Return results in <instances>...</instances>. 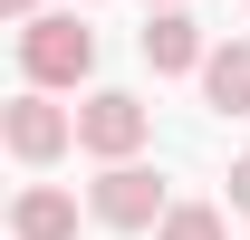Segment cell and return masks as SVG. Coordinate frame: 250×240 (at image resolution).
Wrapping results in <instances>:
<instances>
[{"label": "cell", "mask_w": 250, "mask_h": 240, "mask_svg": "<svg viewBox=\"0 0 250 240\" xmlns=\"http://www.w3.org/2000/svg\"><path fill=\"white\" fill-rule=\"evenodd\" d=\"M20 58H29V77L39 87H77L96 67V29L67 10V20H20Z\"/></svg>", "instance_id": "obj_1"}, {"label": "cell", "mask_w": 250, "mask_h": 240, "mask_svg": "<svg viewBox=\"0 0 250 240\" xmlns=\"http://www.w3.org/2000/svg\"><path fill=\"white\" fill-rule=\"evenodd\" d=\"M164 211H173V202H164V182L145 173L135 154H116V163L96 173V221H116V231H154Z\"/></svg>", "instance_id": "obj_2"}, {"label": "cell", "mask_w": 250, "mask_h": 240, "mask_svg": "<svg viewBox=\"0 0 250 240\" xmlns=\"http://www.w3.org/2000/svg\"><path fill=\"white\" fill-rule=\"evenodd\" d=\"M145 125H154V116H145V96L106 87V96H87V106H77V144L116 163V154H135V144H145Z\"/></svg>", "instance_id": "obj_3"}, {"label": "cell", "mask_w": 250, "mask_h": 240, "mask_svg": "<svg viewBox=\"0 0 250 240\" xmlns=\"http://www.w3.org/2000/svg\"><path fill=\"white\" fill-rule=\"evenodd\" d=\"M67 144H77V116L67 106H48V96H20L10 106V154L20 163H58Z\"/></svg>", "instance_id": "obj_4"}, {"label": "cell", "mask_w": 250, "mask_h": 240, "mask_svg": "<svg viewBox=\"0 0 250 240\" xmlns=\"http://www.w3.org/2000/svg\"><path fill=\"white\" fill-rule=\"evenodd\" d=\"M212 48H202V29L183 20V0H164L154 20H145V67H164V77H183V67H202Z\"/></svg>", "instance_id": "obj_5"}, {"label": "cell", "mask_w": 250, "mask_h": 240, "mask_svg": "<svg viewBox=\"0 0 250 240\" xmlns=\"http://www.w3.org/2000/svg\"><path fill=\"white\" fill-rule=\"evenodd\" d=\"M202 96H212L221 116H250V39H231V48L202 58Z\"/></svg>", "instance_id": "obj_6"}, {"label": "cell", "mask_w": 250, "mask_h": 240, "mask_svg": "<svg viewBox=\"0 0 250 240\" xmlns=\"http://www.w3.org/2000/svg\"><path fill=\"white\" fill-rule=\"evenodd\" d=\"M10 231H20V240H77V202L39 182V192H20V211H10Z\"/></svg>", "instance_id": "obj_7"}, {"label": "cell", "mask_w": 250, "mask_h": 240, "mask_svg": "<svg viewBox=\"0 0 250 240\" xmlns=\"http://www.w3.org/2000/svg\"><path fill=\"white\" fill-rule=\"evenodd\" d=\"M154 231H164V240H221V211H212V202H173Z\"/></svg>", "instance_id": "obj_8"}, {"label": "cell", "mask_w": 250, "mask_h": 240, "mask_svg": "<svg viewBox=\"0 0 250 240\" xmlns=\"http://www.w3.org/2000/svg\"><path fill=\"white\" fill-rule=\"evenodd\" d=\"M231 211H250V154L231 163Z\"/></svg>", "instance_id": "obj_9"}, {"label": "cell", "mask_w": 250, "mask_h": 240, "mask_svg": "<svg viewBox=\"0 0 250 240\" xmlns=\"http://www.w3.org/2000/svg\"><path fill=\"white\" fill-rule=\"evenodd\" d=\"M10 20H39V0H10Z\"/></svg>", "instance_id": "obj_10"}, {"label": "cell", "mask_w": 250, "mask_h": 240, "mask_svg": "<svg viewBox=\"0 0 250 240\" xmlns=\"http://www.w3.org/2000/svg\"><path fill=\"white\" fill-rule=\"evenodd\" d=\"M154 10H164V0H154Z\"/></svg>", "instance_id": "obj_11"}]
</instances>
